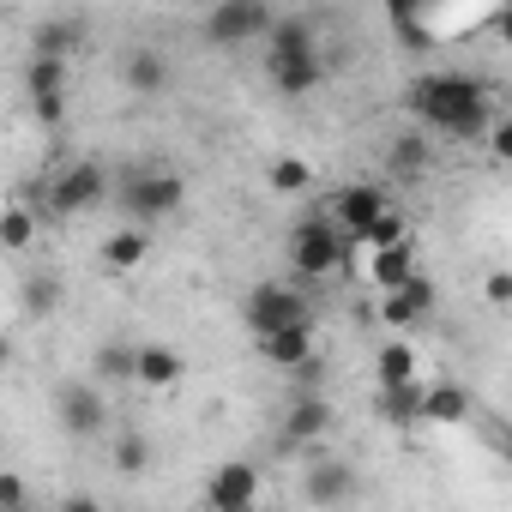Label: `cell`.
I'll list each match as a JSON object with an SVG mask.
<instances>
[{
    "instance_id": "1",
    "label": "cell",
    "mask_w": 512,
    "mask_h": 512,
    "mask_svg": "<svg viewBox=\"0 0 512 512\" xmlns=\"http://www.w3.org/2000/svg\"><path fill=\"white\" fill-rule=\"evenodd\" d=\"M404 109H410L422 127L476 145V139L488 133V121H494V85L476 79V73H458V67H446V73H422V79H410Z\"/></svg>"
},
{
    "instance_id": "2",
    "label": "cell",
    "mask_w": 512,
    "mask_h": 512,
    "mask_svg": "<svg viewBox=\"0 0 512 512\" xmlns=\"http://www.w3.org/2000/svg\"><path fill=\"white\" fill-rule=\"evenodd\" d=\"M187 199V181L175 169H127L121 187H115V205L127 217V229H151L163 217H175Z\"/></svg>"
},
{
    "instance_id": "3",
    "label": "cell",
    "mask_w": 512,
    "mask_h": 512,
    "mask_svg": "<svg viewBox=\"0 0 512 512\" xmlns=\"http://www.w3.org/2000/svg\"><path fill=\"white\" fill-rule=\"evenodd\" d=\"M290 266H296V278H302V284H320V278L350 272V266H356V253L344 247V235L332 229V217H326V211H308V217L290 229Z\"/></svg>"
},
{
    "instance_id": "4",
    "label": "cell",
    "mask_w": 512,
    "mask_h": 512,
    "mask_svg": "<svg viewBox=\"0 0 512 512\" xmlns=\"http://www.w3.org/2000/svg\"><path fill=\"white\" fill-rule=\"evenodd\" d=\"M241 320H247V332H253V338H272V332H302V326H320V314H314L308 290H290V284H272V278L247 290V302H241Z\"/></svg>"
},
{
    "instance_id": "5",
    "label": "cell",
    "mask_w": 512,
    "mask_h": 512,
    "mask_svg": "<svg viewBox=\"0 0 512 512\" xmlns=\"http://www.w3.org/2000/svg\"><path fill=\"white\" fill-rule=\"evenodd\" d=\"M109 199H115V187H109V169L97 157H79L61 175H49V211L55 217H85V211H97Z\"/></svg>"
},
{
    "instance_id": "6",
    "label": "cell",
    "mask_w": 512,
    "mask_h": 512,
    "mask_svg": "<svg viewBox=\"0 0 512 512\" xmlns=\"http://www.w3.org/2000/svg\"><path fill=\"white\" fill-rule=\"evenodd\" d=\"M272 19H278V13L260 7V0H223V7H211V13L199 19V31H205L211 49H253V43H266Z\"/></svg>"
},
{
    "instance_id": "7",
    "label": "cell",
    "mask_w": 512,
    "mask_h": 512,
    "mask_svg": "<svg viewBox=\"0 0 512 512\" xmlns=\"http://www.w3.org/2000/svg\"><path fill=\"white\" fill-rule=\"evenodd\" d=\"M55 422H61L73 440H103V434H109V398H103V386H91V380H61V386H55Z\"/></svg>"
},
{
    "instance_id": "8",
    "label": "cell",
    "mask_w": 512,
    "mask_h": 512,
    "mask_svg": "<svg viewBox=\"0 0 512 512\" xmlns=\"http://www.w3.org/2000/svg\"><path fill=\"white\" fill-rule=\"evenodd\" d=\"M380 211H392V199H386L380 187H368V181H344V187L332 193V205H326V217H332V229L344 235L350 253L362 247V235H368V223H374Z\"/></svg>"
},
{
    "instance_id": "9",
    "label": "cell",
    "mask_w": 512,
    "mask_h": 512,
    "mask_svg": "<svg viewBox=\"0 0 512 512\" xmlns=\"http://www.w3.org/2000/svg\"><path fill=\"white\" fill-rule=\"evenodd\" d=\"M85 49H91V19H79V13H49V19L31 25V55H37V61L73 67Z\"/></svg>"
},
{
    "instance_id": "10",
    "label": "cell",
    "mask_w": 512,
    "mask_h": 512,
    "mask_svg": "<svg viewBox=\"0 0 512 512\" xmlns=\"http://www.w3.org/2000/svg\"><path fill=\"white\" fill-rule=\"evenodd\" d=\"M205 506L211 512H253L260 506V464L247 458H229L205 476Z\"/></svg>"
},
{
    "instance_id": "11",
    "label": "cell",
    "mask_w": 512,
    "mask_h": 512,
    "mask_svg": "<svg viewBox=\"0 0 512 512\" xmlns=\"http://www.w3.org/2000/svg\"><path fill=\"white\" fill-rule=\"evenodd\" d=\"M434 308H440V290H434L428 272H416L410 284H398L392 296H380V326H392V332H416V326L434 320Z\"/></svg>"
},
{
    "instance_id": "12",
    "label": "cell",
    "mask_w": 512,
    "mask_h": 512,
    "mask_svg": "<svg viewBox=\"0 0 512 512\" xmlns=\"http://www.w3.org/2000/svg\"><path fill=\"white\" fill-rule=\"evenodd\" d=\"M332 404L320 398V392H296L290 398V410H284V422H278V446L284 452H302V446H320L326 434H332Z\"/></svg>"
},
{
    "instance_id": "13",
    "label": "cell",
    "mask_w": 512,
    "mask_h": 512,
    "mask_svg": "<svg viewBox=\"0 0 512 512\" xmlns=\"http://www.w3.org/2000/svg\"><path fill=\"white\" fill-rule=\"evenodd\" d=\"M350 494H356V464H350V458H326V452H320V458L308 464L302 500H308V506H320V512H332V506H344Z\"/></svg>"
},
{
    "instance_id": "14",
    "label": "cell",
    "mask_w": 512,
    "mask_h": 512,
    "mask_svg": "<svg viewBox=\"0 0 512 512\" xmlns=\"http://www.w3.org/2000/svg\"><path fill=\"white\" fill-rule=\"evenodd\" d=\"M266 79L278 97H308L326 85V55L320 49L314 55H266Z\"/></svg>"
},
{
    "instance_id": "15",
    "label": "cell",
    "mask_w": 512,
    "mask_h": 512,
    "mask_svg": "<svg viewBox=\"0 0 512 512\" xmlns=\"http://www.w3.org/2000/svg\"><path fill=\"white\" fill-rule=\"evenodd\" d=\"M422 266H416V241H398V247H380V253H368L362 260V284L368 290H380V296H392L398 284H410Z\"/></svg>"
},
{
    "instance_id": "16",
    "label": "cell",
    "mask_w": 512,
    "mask_h": 512,
    "mask_svg": "<svg viewBox=\"0 0 512 512\" xmlns=\"http://www.w3.org/2000/svg\"><path fill=\"white\" fill-rule=\"evenodd\" d=\"M253 350H260L278 374H296L320 356V326H302V332H272V338H253Z\"/></svg>"
},
{
    "instance_id": "17",
    "label": "cell",
    "mask_w": 512,
    "mask_h": 512,
    "mask_svg": "<svg viewBox=\"0 0 512 512\" xmlns=\"http://www.w3.org/2000/svg\"><path fill=\"white\" fill-rule=\"evenodd\" d=\"M169 79H175V67H169L163 49H127V61H121V85H127L133 97H163Z\"/></svg>"
},
{
    "instance_id": "18",
    "label": "cell",
    "mask_w": 512,
    "mask_h": 512,
    "mask_svg": "<svg viewBox=\"0 0 512 512\" xmlns=\"http://www.w3.org/2000/svg\"><path fill=\"white\" fill-rule=\"evenodd\" d=\"M464 416H470V386H458V380L422 386V428H458Z\"/></svg>"
},
{
    "instance_id": "19",
    "label": "cell",
    "mask_w": 512,
    "mask_h": 512,
    "mask_svg": "<svg viewBox=\"0 0 512 512\" xmlns=\"http://www.w3.org/2000/svg\"><path fill=\"white\" fill-rule=\"evenodd\" d=\"M422 380V362H416V344L410 338H386L374 350V386L392 392V386H416Z\"/></svg>"
},
{
    "instance_id": "20",
    "label": "cell",
    "mask_w": 512,
    "mask_h": 512,
    "mask_svg": "<svg viewBox=\"0 0 512 512\" xmlns=\"http://www.w3.org/2000/svg\"><path fill=\"white\" fill-rule=\"evenodd\" d=\"M181 374H187V362H181L169 344H139V356H133V386H145V392H169Z\"/></svg>"
},
{
    "instance_id": "21",
    "label": "cell",
    "mask_w": 512,
    "mask_h": 512,
    "mask_svg": "<svg viewBox=\"0 0 512 512\" xmlns=\"http://www.w3.org/2000/svg\"><path fill=\"white\" fill-rule=\"evenodd\" d=\"M320 49V25L308 13H278L266 31V55H314Z\"/></svg>"
},
{
    "instance_id": "22",
    "label": "cell",
    "mask_w": 512,
    "mask_h": 512,
    "mask_svg": "<svg viewBox=\"0 0 512 512\" xmlns=\"http://www.w3.org/2000/svg\"><path fill=\"white\" fill-rule=\"evenodd\" d=\"M133 356H139V344L103 338V344L91 350V386H133Z\"/></svg>"
},
{
    "instance_id": "23",
    "label": "cell",
    "mask_w": 512,
    "mask_h": 512,
    "mask_svg": "<svg viewBox=\"0 0 512 512\" xmlns=\"http://www.w3.org/2000/svg\"><path fill=\"white\" fill-rule=\"evenodd\" d=\"M145 253H151V235L121 223V229L97 247V266H103V272H133V266H145Z\"/></svg>"
},
{
    "instance_id": "24",
    "label": "cell",
    "mask_w": 512,
    "mask_h": 512,
    "mask_svg": "<svg viewBox=\"0 0 512 512\" xmlns=\"http://www.w3.org/2000/svg\"><path fill=\"white\" fill-rule=\"evenodd\" d=\"M428 163H434V145H428L422 133H398V139L386 145V169H392V181H422Z\"/></svg>"
},
{
    "instance_id": "25",
    "label": "cell",
    "mask_w": 512,
    "mask_h": 512,
    "mask_svg": "<svg viewBox=\"0 0 512 512\" xmlns=\"http://www.w3.org/2000/svg\"><path fill=\"white\" fill-rule=\"evenodd\" d=\"M374 410H380V422H386V428L416 434V428H422V380H416V386H392V392H380V398H374Z\"/></svg>"
},
{
    "instance_id": "26",
    "label": "cell",
    "mask_w": 512,
    "mask_h": 512,
    "mask_svg": "<svg viewBox=\"0 0 512 512\" xmlns=\"http://www.w3.org/2000/svg\"><path fill=\"white\" fill-rule=\"evenodd\" d=\"M37 97H73V67L25 55V103H37Z\"/></svg>"
},
{
    "instance_id": "27",
    "label": "cell",
    "mask_w": 512,
    "mask_h": 512,
    "mask_svg": "<svg viewBox=\"0 0 512 512\" xmlns=\"http://www.w3.org/2000/svg\"><path fill=\"white\" fill-rule=\"evenodd\" d=\"M19 308H25V320H49L61 308V278L55 272H31L19 284Z\"/></svg>"
},
{
    "instance_id": "28",
    "label": "cell",
    "mask_w": 512,
    "mask_h": 512,
    "mask_svg": "<svg viewBox=\"0 0 512 512\" xmlns=\"http://www.w3.org/2000/svg\"><path fill=\"white\" fill-rule=\"evenodd\" d=\"M37 241V211L31 205H7L0 211V253H25Z\"/></svg>"
},
{
    "instance_id": "29",
    "label": "cell",
    "mask_w": 512,
    "mask_h": 512,
    "mask_svg": "<svg viewBox=\"0 0 512 512\" xmlns=\"http://www.w3.org/2000/svg\"><path fill=\"white\" fill-rule=\"evenodd\" d=\"M109 464H115L121 476H145V470H151V440H145L139 428L115 434V446H109Z\"/></svg>"
},
{
    "instance_id": "30",
    "label": "cell",
    "mask_w": 512,
    "mask_h": 512,
    "mask_svg": "<svg viewBox=\"0 0 512 512\" xmlns=\"http://www.w3.org/2000/svg\"><path fill=\"white\" fill-rule=\"evenodd\" d=\"M398 241H410V217L392 205V211H380V217L368 223V235H362L356 253H380V247H398Z\"/></svg>"
},
{
    "instance_id": "31",
    "label": "cell",
    "mask_w": 512,
    "mask_h": 512,
    "mask_svg": "<svg viewBox=\"0 0 512 512\" xmlns=\"http://www.w3.org/2000/svg\"><path fill=\"white\" fill-rule=\"evenodd\" d=\"M266 181H272V193H308V187H314V169H308L302 157H278V163L266 169Z\"/></svg>"
},
{
    "instance_id": "32",
    "label": "cell",
    "mask_w": 512,
    "mask_h": 512,
    "mask_svg": "<svg viewBox=\"0 0 512 512\" xmlns=\"http://www.w3.org/2000/svg\"><path fill=\"white\" fill-rule=\"evenodd\" d=\"M0 512H31V482L19 470H0Z\"/></svg>"
},
{
    "instance_id": "33",
    "label": "cell",
    "mask_w": 512,
    "mask_h": 512,
    "mask_svg": "<svg viewBox=\"0 0 512 512\" xmlns=\"http://www.w3.org/2000/svg\"><path fill=\"white\" fill-rule=\"evenodd\" d=\"M67 109H73L67 97H37V103H31V121H37L43 133H61V127H67Z\"/></svg>"
},
{
    "instance_id": "34",
    "label": "cell",
    "mask_w": 512,
    "mask_h": 512,
    "mask_svg": "<svg viewBox=\"0 0 512 512\" xmlns=\"http://www.w3.org/2000/svg\"><path fill=\"white\" fill-rule=\"evenodd\" d=\"M482 139H488V157H494V163H506V157H512V127H506V121H488V133H482Z\"/></svg>"
},
{
    "instance_id": "35",
    "label": "cell",
    "mask_w": 512,
    "mask_h": 512,
    "mask_svg": "<svg viewBox=\"0 0 512 512\" xmlns=\"http://www.w3.org/2000/svg\"><path fill=\"white\" fill-rule=\"evenodd\" d=\"M482 296H488V308H506V302H512V272H500V266H494V272H488V284H482Z\"/></svg>"
},
{
    "instance_id": "36",
    "label": "cell",
    "mask_w": 512,
    "mask_h": 512,
    "mask_svg": "<svg viewBox=\"0 0 512 512\" xmlns=\"http://www.w3.org/2000/svg\"><path fill=\"white\" fill-rule=\"evenodd\" d=\"M55 512H103V506H97V500H91V494H67V500H61V506H55Z\"/></svg>"
},
{
    "instance_id": "37",
    "label": "cell",
    "mask_w": 512,
    "mask_h": 512,
    "mask_svg": "<svg viewBox=\"0 0 512 512\" xmlns=\"http://www.w3.org/2000/svg\"><path fill=\"white\" fill-rule=\"evenodd\" d=\"M7 362H13V338H7V332H0V368H7Z\"/></svg>"
},
{
    "instance_id": "38",
    "label": "cell",
    "mask_w": 512,
    "mask_h": 512,
    "mask_svg": "<svg viewBox=\"0 0 512 512\" xmlns=\"http://www.w3.org/2000/svg\"><path fill=\"white\" fill-rule=\"evenodd\" d=\"M0 470H7V464H0Z\"/></svg>"
}]
</instances>
